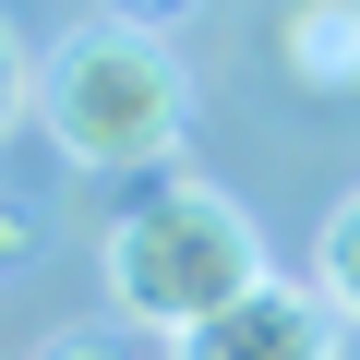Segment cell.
I'll list each match as a JSON object with an SVG mask.
<instances>
[{
    "mask_svg": "<svg viewBox=\"0 0 360 360\" xmlns=\"http://www.w3.org/2000/svg\"><path fill=\"white\" fill-rule=\"evenodd\" d=\"M108 276V312L144 324V336H193L205 312H229L240 288H264V229L240 217V193H217V180H156V193L108 229L96 252Z\"/></svg>",
    "mask_w": 360,
    "mask_h": 360,
    "instance_id": "6da1fadb",
    "label": "cell"
},
{
    "mask_svg": "<svg viewBox=\"0 0 360 360\" xmlns=\"http://www.w3.org/2000/svg\"><path fill=\"white\" fill-rule=\"evenodd\" d=\"M37 120L72 168H168L193 132V72L156 25H72L37 60Z\"/></svg>",
    "mask_w": 360,
    "mask_h": 360,
    "instance_id": "7a4b0ae2",
    "label": "cell"
},
{
    "mask_svg": "<svg viewBox=\"0 0 360 360\" xmlns=\"http://www.w3.org/2000/svg\"><path fill=\"white\" fill-rule=\"evenodd\" d=\"M336 348H348V324H336L312 288H288V276L240 288V300L205 312L193 336H168V360H336Z\"/></svg>",
    "mask_w": 360,
    "mask_h": 360,
    "instance_id": "3957f363",
    "label": "cell"
},
{
    "mask_svg": "<svg viewBox=\"0 0 360 360\" xmlns=\"http://www.w3.org/2000/svg\"><path fill=\"white\" fill-rule=\"evenodd\" d=\"M276 60L312 84V96H348L360 84V0H300L276 25Z\"/></svg>",
    "mask_w": 360,
    "mask_h": 360,
    "instance_id": "277c9868",
    "label": "cell"
},
{
    "mask_svg": "<svg viewBox=\"0 0 360 360\" xmlns=\"http://www.w3.org/2000/svg\"><path fill=\"white\" fill-rule=\"evenodd\" d=\"M312 300H324L336 324H360V193H336V217H324V240H312Z\"/></svg>",
    "mask_w": 360,
    "mask_h": 360,
    "instance_id": "5b68a950",
    "label": "cell"
},
{
    "mask_svg": "<svg viewBox=\"0 0 360 360\" xmlns=\"http://www.w3.org/2000/svg\"><path fill=\"white\" fill-rule=\"evenodd\" d=\"M37 108V72H25V49H13V25H0V132H13Z\"/></svg>",
    "mask_w": 360,
    "mask_h": 360,
    "instance_id": "8992f818",
    "label": "cell"
},
{
    "mask_svg": "<svg viewBox=\"0 0 360 360\" xmlns=\"http://www.w3.org/2000/svg\"><path fill=\"white\" fill-rule=\"evenodd\" d=\"M25 252H37V229H25L13 205H0V264H25Z\"/></svg>",
    "mask_w": 360,
    "mask_h": 360,
    "instance_id": "52a82bcc",
    "label": "cell"
},
{
    "mask_svg": "<svg viewBox=\"0 0 360 360\" xmlns=\"http://www.w3.org/2000/svg\"><path fill=\"white\" fill-rule=\"evenodd\" d=\"M37 360H120V348H96V336H49Z\"/></svg>",
    "mask_w": 360,
    "mask_h": 360,
    "instance_id": "ba28073f",
    "label": "cell"
},
{
    "mask_svg": "<svg viewBox=\"0 0 360 360\" xmlns=\"http://www.w3.org/2000/svg\"><path fill=\"white\" fill-rule=\"evenodd\" d=\"M156 13H180V0H120V25H156Z\"/></svg>",
    "mask_w": 360,
    "mask_h": 360,
    "instance_id": "9c48e42d",
    "label": "cell"
}]
</instances>
